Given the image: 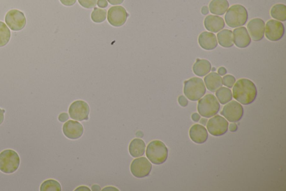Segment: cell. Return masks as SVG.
Wrapping results in <instances>:
<instances>
[{"instance_id":"1","label":"cell","mask_w":286,"mask_h":191,"mask_svg":"<svg viewBox=\"0 0 286 191\" xmlns=\"http://www.w3.org/2000/svg\"><path fill=\"white\" fill-rule=\"evenodd\" d=\"M233 95L240 103L249 105L255 102L257 96V89L253 81L247 78H241L235 83Z\"/></svg>"},{"instance_id":"2","label":"cell","mask_w":286,"mask_h":191,"mask_svg":"<svg viewBox=\"0 0 286 191\" xmlns=\"http://www.w3.org/2000/svg\"><path fill=\"white\" fill-rule=\"evenodd\" d=\"M248 19L247 10L241 5H234L229 8L225 16L227 24L231 28L242 26Z\"/></svg>"},{"instance_id":"3","label":"cell","mask_w":286,"mask_h":191,"mask_svg":"<svg viewBox=\"0 0 286 191\" xmlns=\"http://www.w3.org/2000/svg\"><path fill=\"white\" fill-rule=\"evenodd\" d=\"M148 159L155 165L164 164L168 158V150L166 145L160 140L150 142L146 150Z\"/></svg>"},{"instance_id":"4","label":"cell","mask_w":286,"mask_h":191,"mask_svg":"<svg viewBox=\"0 0 286 191\" xmlns=\"http://www.w3.org/2000/svg\"><path fill=\"white\" fill-rule=\"evenodd\" d=\"M184 84V94L189 100L195 102L204 96L206 89L201 78L193 77L185 81Z\"/></svg>"},{"instance_id":"5","label":"cell","mask_w":286,"mask_h":191,"mask_svg":"<svg viewBox=\"0 0 286 191\" xmlns=\"http://www.w3.org/2000/svg\"><path fill=\"white\" fill-rule=\"evenodd\" d=\"M20 164L19 155L13 150H5L0 153V171L12 174L18 170Z\"/></svg>"},{"instance_id":"6","label":"cell","mask_w":286,"mask_h":191,"mask_svg":"<svg viewBox=\"0 0 286 191\" xmlns=\"http://www.w3.org/2000/svg\"><path fill=\"white\" fill-rule=\"evenodd\" d=\"M220 105L218 100L212 94H207L201 98L198 103V110L202 117L211 118L219 112Z\"/></svg>"},{"instance_id":"7","label":"cell","mask_w":286,"mask_h":191,"mask_svg":"<svg viewBox=\"0 0 286 191\" xmlns=\"http://www.w3.org/2000/svg\"><path fill=\"white\" fill-rule=\"evenodd\" d=\"M5 20L10 29L15 32L23 30L26 24L24 14L16 9L8 11L6 14Z\"/></svg>"},{"instance_id":"8","label":"cell","mask_w":286,"mask_h":191,"mask_svg":"<svg viewBox=\"0 0 286 191\" xmlns=\"http://www.w3.org/2000/svg\"><path fill=\"white\" fill-rule=\"evenodd\" d=\"M221 115L228 121L235 123L242 119L244 109L242 104L237 102V101L233 100L224 106L221 112Z\"/></svg>"},{"instance_id":"9","label":"cell","mask_w":286,"mask_h":191,"mask_svg":"<svg viewBox=\"0 0 286 191\" xmlns=\"http://www.w3.org/2000/svg\"><path fill=\"white\" fill-rule=\"evenodd\" d=\"M207 123V130L214 137H221L228 131L229 123L224 117L216 115Z\"/></svg>"},{"instance_id":"10","label":"cell","mask_w":286,"mask_h":191,"mask_svg":"<svg viewBox=\"0 0 286 191\" xmlns=\"http://www.w3.org/2000/svg\"><path fill=\"white\" fill-rule=\"evenodd\" d=\"M265 30L266 38L272 42L281 40L284 35V26L281 22L278 20H269L266 25Z\"/></svg>"},{"instance_id":"11","label":"cell","mask_w":286,"mask_h":191,"mask_svg":"<svg viewBox=\"0 0 286 191\" xmlns=\"http://www.w3.org/2000/svg\"><path fill=\"white\" fill-rule=\"evenodd\" d=\"M69 114L72 119L78 121H87L89 114L88 104L83 100H77L70 106Z\"/></svg>"},{"instance_id":"12","label":"cell","mask_w":286,"mask_h":191,"mask_svg":"<svg viewBox=\"0 0 286 191\" xmlns=\"http://www.w3.org/2000/svg\"><path fill=\"white\" fill-rule=\"evenodd\" d=\"M152 165L144 157L134 160L131 164V171L132 175L137 178H142L150 175Z\"/></svg>"},{"instance_id":"13","label":"cell","mask_w":286,"mask_h":191,"mask_svg":"<svg viewBox=\"0 0 286 191\" xmlns=\"http://www.w3.org/2000/svg\"><path fill=\"white\" fill-rule=\"evenodd\" d=\"M128 16V14L124 8L121 6H116L109 10L108 20L111 25L120 27L125 23Z\"/></svg>"},{"instance_id":"14","label":"cell","mask_w":286,"mask_h":191,"mask_svg":"<svg viewBox=\"0 0 286 191\" xmlns=\"http://www.w3.org/2000/svg\"><path fill=\"white\" fill-rule=\"evenodd\" d=\"M250 38L255 42L262 40L265 36V22L260 18L251 20L247 25Z\"/></svg>"},{"instance_id":"15","label":"cell","mask_w":286,"mask_h":191,"mask_svg":"<svg viewBox=\"0 0 286 191\" xmlns=\"http://www.w3.org/2000/svg\"><path fill=\"white\" fill-rule=\"evenodd\" d=\"M233 41L237 47L245 48L251 43V38L246 28L240 26L236 28L233 32Z\"/></svg>"},{"instance_id":"16","label":"cell","mask_w":286,"mask_h":191,"mask_svg":"<svg viewBox=\"0 0 286 191\" xmlns=\"http://www.w3.org/2000/svg\"><path fill=\"white\" fill-rule=\"evenodd\" d=\"M63 133L67 138L77 140L80 138L84 132V128L80 123L70 120L63 127Z\"/></svg>"},{"instance_id":"17","label":"cell","mask_w":286,"mask_h":191,"mask_svg":"<svg viewBox=\"0 0 286 191\" xmlns=\"http://www.w3.org/2000/svg\"><path fill=\"white\" fill-rule=\"evenodd\" d=\"M189 137L194 143L198 144L205 143L208 139V132L204 126L196 124L190 127Z\"/></svg>"},{"instance_id":"18","label":"cell","mask_w":286,"mask_h":191,"mask_svg":"<svg viewBox=\"0 0 286 191\" xmlns=\"http://www.w3.org/2000/svg\"><path fill=\"white\" fill-rule=\"evenodd\" d=\"M199 43L200 47L206 50H212L217 46V37L215 34L204 32L199 37Z\"/></svg>"},{"instance_id":"19","label":"cell","mask_w":286,"mask_h":191,"mask_svg":"<svg viewBox=\"0 0 286 191\" xmlns=\"http://www.w3.org/2000/svg\"><path fill=\"white\" fill-rule=\"evenodd\" d=\"M206 29L212 33H217L225 27V21L221 17L216 15H208L204 20Z\"/></svg>"},{"instance_id":"20","label":"cell","mask_w":286,"mask_h":191,"mask_svg":"<svg viewBox=\"0 0 286 191\" xmlns=\"http://www.w3.org/2000/svg\"><path fill=\"white\" fill-rule=\"evenodd\" d=\"M206 87L209 91L214 93L223 86L222 77L217 73L212 72L204 78Z\"/></svg>"},{"instance_id":"21","label":"cell","mask_w":286,"mask_h":191,"mask_svg":"<svg viewBox=\"0 0 286 191\" xmlns=\"http://www.w3.org/2000/svg\"><path fill=\"white\" fill-rule=\"evenodd\" d=\"M211 70V64L208 60L205 59L196 60L193 66L194 74L200 77L205 76Z\"/></svg>"},{"instance_id":"22","label":"cell","mask_w":286,"mask_h":191,"mask_svg":"<svg viewBox=\"0 0 286 191\" xmlns=\"http://www.w3.org/2000/svg\"><path fill=\"white\" fill-rule=\"evenodd\" d=\"M146 145L143 140L140 139H134L131 142L129 151L130 153L134 158L141 157L144 154Z\"/></svg>"},{"instance_id":"23","label":"cell","mask_w":286,"mask_h":191,"mask_svg":"<svg viewBox=\"0 0 286 191\" xmlns=\"http://www.w3.org/2000/svg\"><path fill=\"white\" fill-rule=\"evenodd\" d=\"M229 7L228 0H212L209 5L210 12L217 15L225 14Z\"/></svg>"},{"instance_id":"24","label":"cell","mask_w":286,"mask_h":191,"mask_svg":"<svg viewBox=\"0 0 286 191\" xmlns=\"http://www.w3.org/2000/svg\"><path fill=\"white\" fill-rule=\"evenodd\" d=\"M217 38L218 43L224 48H231L234 46L233 32L231 30L221 31L217 33Z\"/></svg>"},{"instance_id":"25","label":"cell","mask_w":286,"mask_h":191,"mask_svg":"<svg viewBox=\"0 0 286 191\" xmlns=\"http://www.w3.org/2000/svg\"><path fill=\"white\" fill-rule=\"evenodd\" d=\"M271 15L274 19L285 21L286 6L281 4L274 5L271 10Z\"/></svg>"},{"instance_id":"26","label":"cell","mask_w":286,"mask_h":191,"mask_svg":"<svg viewBox=\"0 0 286 191\" xmlns=\"http://www.w3.org/2000/svg\"><path fill=\"white\" fill-rule=\"evenodd\" d=\"M216 96L221 104H226L232 101L233 94L231 89L221 87L216 91Z\"/></svg>"},{"instance_id":"27","label":"cell","mask_w":286,"mask_h":191,"mask_svg":"<svg viewBox=\"0 0 286 191\" xmlns=\"http://www.w3.org/2000/svg\"><path fill=\"white\" fill-rule=\"evenodd\" d=\"M11 32L4 22L0 21V47H3L10 40Z\"/></svg>"},{"instance_id":"28","label":"cell","mask_w":286,"mask_h":191,"mask_svg":"<svg viewBox=\"0 0 286 191\" xmlns=\"http://www.w3.org/2000/svg\"><path fill=\"white\" fill-rule=\"evenodd\" d=\"M41 191H61L60 183L54 179H48L44 181L41 185Z\"/></svg>"},{"instance_id":"29","label":"cell","mask_w":286,"mask_h":191,"mask_svg":"<svg viewBox=\"0 0 286 191\" xmlns=\"http://www.w3.org/2000/svg\"><path fill=\"white\" fill-rule=\"evenodd\" d=\"M107 11L105 9L94 8L91 14V19L97 23L104 22L106 19Z\"/></svg>"},{"instance_id":"30","label":"cell","mask_w":286,"mask_h":191,"mask_svg":"<svg viewBox=\"0 0 286 191\" xmlns=\"http://www.w3.org/2000/svg\"><path fill=\"white\" fill-rule=\"evenodd\" d=\"M223 84L224 86L228 87V88H232L234 87L235 82H236V79L234 76L231 75H228L222 78Z\"/></svg>"},{"instance_id":"31","label":"cell","mask_w":286,"mask_h":191,"mask_svg":"<svg viewBox=\"0 0 286 191\" xmlns=\"http://www.w3.org/2000/svg\"><path fill=\"white\" fill-rule=\"evenodd\" d=\"M78 3L82 7L86 9H92L95 7L98 0H78Z\"/></svg>"},{"instance_id":"32","label":"cell","mask_w":286,"mask_h":191,"mask_svg":"<svg viewBox=\"0 0 286 191\" xmlns=\"http://www.w3.org/2000/svg\"><path fill=\"white\" fill-rule=\"evenodd\" d=\"M178 102L182 107H186L188 105V102L187 99L183 96V95H181L178 99Z\"/></svg>"},{"instance_id":"33","label":"cell","mask_w":286,"mask_h":191,"mask_svg":"<svg viewBox=\"0 0 286 191\" xmlns=\"http://www.w3.org/2000/svg\"><path fill=\"white\" fill-rule=\"evenodd\" d=\"M76 1L77 0H60V3L66 7H71L76 4Z\"/></svg>"},{"instance_id":"34","label":"cell","mask_w":286,"mask_h":191,"mask_svg":"<svg viewBox=\"0 0 286 191\" xmlns=\"http://www.w3.org/2000/svg\"><path fill=\"white\" fill-rule=\"evenodd\" d=\"M69 119V115L66 113L61 114L58 117V120L61 122H65Z\"/></svg>"},{"instance_id":"35","label":"cell","mask_w":286,"mask_h":191,"mask_svg":"<svg viewBox=\"0 0 286 191\" xmlns=\"http://www.w3.org/2000/svg\"><path fill=\"white\" fill-rule=\"evenodd\" d=\"M98 5L101 8H105L108 7V3L106 0H99Z\"/></svg>"},{"instance_id":"36","label":"cell","mask_w":286,"mask_h":191,"mask_svg":"<svg viewBox=\"0 0 286 191\" xmlns=\"http://www.w3.org/2000/svg\"><path fill=\"white\" fill-rule=\"evenodd\" d=\"M229 131L232 132H236L238 130V126L236 124V123H233L229 125Z\"/></svg>"},{"instance_id":"37","label":"cell","mask_w":286,"mask_h":191,"mask_svg":"<svg viewBox=\"0 0 286 191\" xmlns=\"http://www.w3.org/2000/svg\"><path fill=\"white\" fill-rule=\"evenodd\" d=\"M227 70L225 67H221L218 70V74L220 76H224L227 74Z\"/></svg>"},{"instance_id":"38","label":"cell","mask_w":286,"mask_h":191,"mask_svg":"<svg viewBox=\"0 0 286 191\" xmlns=\"http://www.w3.org/2000/svg\"><path fill=\"white\" fill-rule=\"evenodd\" d=\"M108 1L111 5H117L121 4L124 0H108Z\"/></svg>"},{"instance_id":"39","label":"cell","mask_w":286,"mask_h":191,"mask_svg":"<svg viewBox=\"0 0 286 191\" xmlns=\"http://www.w3.org/2000/svg\"><path fill=\"white\" fill-rule=\"evenodd\" d=\"M192 118L193 120L195 122H198L201 119L200 116L197 113L194 114Z\"/></svg>"},{"instance_id":"40","label":"cell","mask_w":286,"mask_h":191,"mask_svg":"<svg viewBox=\"0 0 286 191\" xmlns=\"http://www.w3.org/2000/svg\"><path fill=\"white\" fill-rule=\"evenodd\" d=\"M5 111L0 108V125L2 124L4 120V113Z\"/></svg>"},{"instance_id":"41","label":"cell","mask_w":286,"mask_h":191,"mask_svg":"<svg viewBox=\"0 0 286 191\" xmlns=\"http://www.w3.org/2000/svg\"><path fill=\"white\" fill-rule=\"evenodd\" d=\"M209 10L208 9V7H204L203 8H202L201 13H203V15H207L209 13Z\"/></svg>"},{"instance_id":"42","label":"cell","mask_w":286,"mask_h":191,"mask_svg":"<svg viewBox=\"0 0 286 191\" xmlns=\"http://www.w3.org/2000/svg\"><path fill=\"white\" fill-rule=\"evenodd\" d=\"M200 120V123H201V125H203V126H206L207 125V122H208V120L205 119V118H203V119H201Z\"/></svg>"},{"instance_id":"43","label":"cell","mask_w":286,"mask_h":191,"mask_svg":"<svg viewBox=\"0 0 286 191\" xmlns=\"http://www.w3.org/2000/svg\"><path fill=\"white\" fill-rule=\"evenodd\" d=\"M91 190L88 187H85V186H82V187H78L77 189H76V190Z\"/></svg>"},{"instance_id":"44","label":"cell","mask_w":286,"mask_h":191,"mask_svg":"<svg viewBox=\"0 0 286 191\" xmlns=\"http://www.w3.org/2000/svg\"><path fill=\"white\" fill-rule=\"evenodd\" d=\"M212 69H212L213 71H215V70H216V69H215V68H212Z\"/></svg>"}]
</instances>
